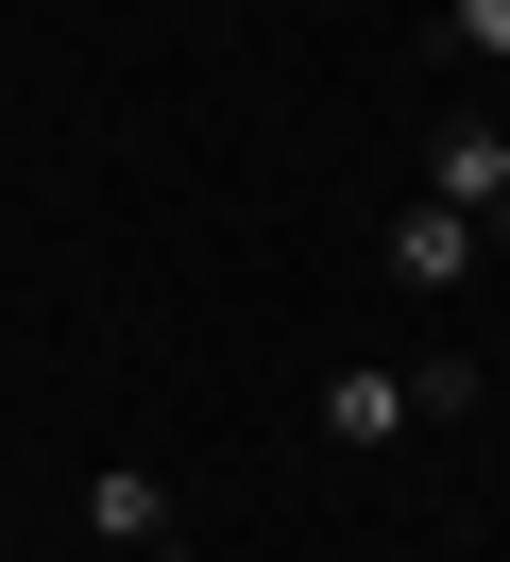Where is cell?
Instances as JSON below:
<instances>
[{
    "label": "cell",
    "mask_w": 510,
    "mask_h": 562,
    "mask_svg": "<svg viewBox=\"0 0 510 562\" xmlns=\"http://www.w3.org/2000/svg\"><path fill=\"white\" fill-rule=\"evenodd\" d=\"M442 52L460 69H510V0H442Z\"/></svg>",
    "instance_id": "5"
},
{
    "label": "cell",
    "mask_w": 510,
    "mask_h": 562,
    "mask_svg": "<svg viewBox=\"0 0 510 562\" xmlns=\"http://www.w3.org/2000/svg\"><path fill=\"white\" fill-rule=\"evenodd\" d=\"M408 154H426V171H408V188H426V205H460V222H510V120H426V137H408Z\"/></svg>",
    "instance_id": "1"
},
{
    "label": "cell",
    "mask_w": 510,
    "mask_h": 562,
    "mask_svg": "<svg viewBox=\"0 0 510 562\" xmlns=\"http://www.w3.org/2000/svg\"><path fill=\"white\" fill-rule=\"evenodd\" d=\"M408 426H426V392H408L392 358H340L324 375V443H408Z\"/></svg>",
    "instance_id": "3"
},
{
    "label": "cell",
    "mask_w": 510,
    "mask_h": 562,
    "mask_svg": "<svg viewBox=\"0 0 510 562\" xmlns=\"http://www.w3.org/2000/svg\"><path fill=\"white\" fill-rule=\"evenodd\" d=\"M476 256H494V222H460V205H426V188H408V205H392V273H408V290H460Z\"/></svg>",
    "instance_id": "4"
},
{
    "label": "cell",
    "mask_w": 510,
    "mask_h": 562,
    "mask_svg": "<svg viewBox=\"0 0 510 562\" xmlns=\"http://www.w3.org/2000/svg\"><path fill=\"white\" fill-rule=\"evenodd\" d=\"M86 546L170 562V477H154V460H102V477H86Z\"/></svg>",
    "instance_id": "2"
}]
</instances>
